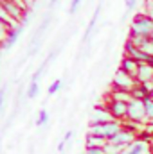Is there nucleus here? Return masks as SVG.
Here are the masks:
<instances>
[{
    "label": "nucleus",
    "instance_id": "obj_10",
    "mask_svg": "<svg viewBox=\"0 0 153 154\" xmlns=\"http://www.w3.org/2000/svg\"><path fill=\"white\" fill-rule=\"evenodd\" d=\"M24 23H18V25H15V27H11V31L7 32V36L4 39V43H2V48L4 50H7V48H11V47H15L16 45V41L20 39V34L24 32Z\"/></svg>",
    "mask_w": 153,
    "mask_h": 154
},
{
    "label": "nucleus",
    "instance_id": "obj_29",
    "mask_svg": "<svg viewBox=\"0 0 153 154\" xmlns=\"http://www.w3.org/2000/svg\"><path fill=\"white\" fill-rule=\"evenodd\" d=\"M58 2H61V0H50V2H49V4H50V7H52V5H56V4H58Z\"/></svg>",
    "mask_w": 153,
    "mask_h": 154
},
{
    "label": "nucleus",
    "instance_id": "obj_30",
    "mask_svg": "<svg viewBox=\"0 0 153 154\" xmlns=\"http://www.w3.org/2000/svg\"><path fill=\"white\" fill-rule=\"evenodd\" d=\"M148 65H150V66H153V56H150V59H148Z\"/></svg>",
    "mask_w": 153,
    "mask_h": 154
},
{
    "label": "nucleus",
    "instance_id": "obj_25",
    "mask_svg": "<svg viewBox=\"0 0 153 154\" xmlns=\"http://www.w3.org/2000/svg\"><path fill=\"white\" fill-rule=\"evenodd\" d=\"M81 4H83V0H72V2H70V7H69V13H70V14H76L77 9L81 7Z\"/></svg>",
    "mask_w": 153,
    "mask_h": 154
},
{
    "label": "nucleus",
    "instance_id": "obj_17",
    "mask_svg": "<svg viewBox=\"0 0 153 154\" xmlns=\"http://www.w3.org/2000/svg\"><path fill=\"white\" fill-rule=\"evenodd\" d=\"M11 27H15V23H13V22L0 18V48H2V43H4L5 36H7V32L11 31Z\"/></svg>",
    "mask_w": 153,
    "mask_h": 154
},
{
    "label": "nucleus",
    "instance_id": "obj_9",
    "mask_svg": "<svg viewBox=\"0 0 153 154\" xmlns=\"http://www.w3.org/2000/svg\"><path fill=\"white\" fill-rule=\"evenodd\" d=\"M124 56H128V57H132V59H135V61H139V63H148V59H150V56H148L142 48L135 47V45L130 43V41H126V45H124Z\"/></svg>",
    "mask_w": 153,
    "mask_h": 154
},
{
    "label": "nucleus",
    "instance_id": "obj_27",
    "mask_svg": "<svg viewBox=\"0 0 153 154\" xmlns=\"http://www.w3.org/2000/svg\"><path fill=\"white\" fill-rule=\"evenodd\" d=\"M5 91H7V88H5V86H2V88H0V113H2L4 104H5Z\"/></svg>",
    "mask_w": 153,
    "mask_h": 154
},
{
    "label": "nucleus",
    "instance_id": "obj_5",
    "mask_svg": "<svg viewBox=\"0 0 153 154\" xmlns=\"http://www.w3.org/2000/svg\"><path fill=\"white\" fill-rule=\"evenodd\" d=\"M135 140H137V133L122 125V129H121L117 134H114L108 142H110V143H115V145H121V147H128V145H130L132 142H135Z\"/></svg>",
    "mask_w": 153,
    "mask_h": 154
},
{
    "label": "nucleus",
    "instance_id": "obj_20",
    "mask_svg": "<svg viewBox=\"0 0 153 154\" xmlns=\"http://www.w3.org/2000/svg\"><path fill=\"white\" fill-rule=\"evenodd\" d=\"M144 108H146V116H148V124H153V99H151V97L144 99Z\"/></svg>",
    "mask_w": 153,
    "mask_h": 154
},
{
    "label": "nucleus",
    "instance_id": "obj_15",
    "mask_svg": "<svg viewBox=\"0 0 153 154\" xmlns=\"http://www.w3.org/2000/svg\"><path fill=\"white\" fill-rule=\"evenodd\" d=\"M108 143V140L106 138H101V136H97V134H86V147H105Z\"/></svg>",
    "mask_w": 153,
    "mask_h": 154
},
{
    "label": "nucleus",
    "instance_id": "obj_16",
    "mask_svg": "<svg viewBox=\"0 0 153 154\" xmlns=\"http://www.w3.org/2000/svg\"><path fill=\"white\" fill-rule=\"evenodd\" d=\"M108 99L122 100V102H130V100H132V93L126 91V90H117V88H114V90L110 91V97H108Z\"/></svg>",
    "mask_w": 153,
    "mask_h": 154
},
{
    "label": "nucleus",
    "instance_id": "obj_12",
    "mask_svg": "<svg viewBox=\"0 0 153 154\" xmlns=\"http://www.w3.org/2000/svg\"><path fill=\"white\" fill-rule=\"evenodd\" d=\"M103 4H99L97 7H96V11H94V14H92V18H90V23H88V27H86V31H85V36H83V41L86 43L90 36H92V32H94V29H96V25H97V20H99V14H101V7Z\"/></svg>",
    "mask_w": 153,
    "mask_h": 154
},
{
    "label": "nucleus",
    "instance_id": "obj_22",
    "mask_svg": "<svg viewBox=\"0 0 153 154\" xmlns=\"http://www.w3.org/2000/svg\"><path fill=\"white\" fill-rule=\"evenodd\" d=\"M141 13H144L148 18L153 20V0H144V7H142Z\"/></svg>",
    "mask_w": 153,
    "mask_h": 154
},
{
    "label": "nucleus",
    "instance_id": "obj_7",
    "mask_svg": "<svg viewBox=\"0 0 153 154\" xmlns=\"http://www.w3.org/2000/svg\"><path fill=\"white\" fill-rule=\"evenodd\" d=\"M106 108L110 109V113H112V116H114L115 120H122V118H126V116H128V102L108 99Z\"/></svg>",
    "mask_w": 153,
    "mask_h": 154
},
{
    "label": "nucleus",
    "instance_id": "obj_19",
    "mask_svg": "<svg viewBox=\"0 0 153 154\" xmlns=\"http://www.w3.org/2000/svg\"><path fill=\"white\" fill-rule=\"evenodd\" d=\"M49 111L47 109H40L38 111V116H36V125L38 127H43V125H47V122H49Z\"/></svg>",
    "mask_w": 153,
    "mask_h": 154
},
{
    "label": "nucleus",
    "instance_id": "obj_28",
    "mask_svg": "<svg viewBox=\"0 0 153 154\" xmlns=\"http://www.w3.org/2000/svg\"><path fill=\"white\" fill-rule=\"evenodd\" d=\"M0 18H4V20H9V22H13V20H11V18L7 16V13L4 11V5H2V0H0ZM13 23H15V22H13Z\"/></svg>",
    "mask_w": 153,
    "mask_h": 154
},
{
    "label": "nucleus",
    "instance_id": "obj_23",
    "mask_svg": "<svg viewBox=\"0 0 153 154\" xmlns=\"http://www.w3.org/2000/svg\"><path fill=\"white\" fill-rule=\"evenodd\" d=\"M72 134H74L72 131H67V134L63 136V140H61V142L58 143V151H60V152H63V149H65V145H67V143L70 142V138H72Z\"/></svg>",
    "mask_w": 153,
    "mask_h": 154
},
{
    "label": "nucleus",
    "instance_id": "obj_18",
    "mask_svg": "<svg viewBox=\"0 0 153 154\" xmlns=\"http://www.w3.org/2000/svg\"><path fill=\"white\" fill-rule=\"evenodd\" d=\"M38 93H40V82L31 81V82H29V86H27V91H25L27 99H34V97H38Z\"/></svg>",
    "mask_w": 153,
    "mask_h": 154
},
{
    "label": "nucleus",
    "instance_id": "obj_2",
    "mask_svg": "<svg viewBox=\"0 0 153 154\" xmlns=\"http://www.w3.org/2000/svg\"><path fill=\"white\" fill-rule=\"evenodd\" d=\"M122 129V122L121 120H112V122H103V124H90L88 125V133L90 134H97L101 138L110 140L114 134H117Z\"/></svg>",
    "mask_w": 153,
    "mask_h": 154
},
{
    "label": "nucleus",
    "instance_id": "obj_1",
    "mask_svg": "<svg viewBox=\"0 0 153 154\" xmlns=\"http://www.w3.org/2000/svg\"><path fill=\"white\" fill-rule=\"evenodd\" d=\"M130 36L151 38V36H153V20H151V18H148L144 13H137V14L132 18Z\"/></svg>",
    "mask_w": 153,
    "mask_h": 154
},
{
    "label": "nucleus",
    "instance_id": "obj_31",
    "mask_svg": "<svg viewBox=\"0 0 153 154\" xmlns=\"http://www.w3.org/2000/svg\"><path fill=\"white\" fill-rule=\"evenodd\" d=\"M150 97H151V99H153V88H151V91H150Z\"/></svg>",
    "mask_w": 153,
    "mask_h": 154
},
{
    "label": "nucleus",
    "instance_id": "obj_13",
    "mask_svg": "<svg viewBox=\"0 0 153 154\" xmlns=\"http://www.w3.org/2000/svg\"><path fill=\"white\" fill-rule=\"evenodd\" d=\"M137 82H153V66H150L148 63H141Z\"/></svg>",
    "mask_w": 153,
    "mask_h": 154
},
{
    "label": "nucleus",
    "instance_id": "obj_4",
    "mask_svg": "<svg viewBox=\"0 0 153 154\" xmlns=\"http://www.w3.org/2000/svg\"><path fill=\"white\" fill-rule=\"evenodd\" d=\"M112 84H114V88H117V90H126V91H132L139 82H137V79L132 75H128L126 72H122L121 68L115 72L114 75V81H112Z\"/></svg>",
    "mask_w": 153,
    "mask_h": 154
},
{
    "label": "nucleus",
    "instance_id": "obj_11",
    "mask_svg": "<svg viewBox=\"0 0 153 154\" xmlns=\"http://www.w3.org/2000/svg\"><path fill=\"white\" fill-rule=\"evenodd\" d=\"M122 72H126L128 75L135 77L137 79V74H139V68H141V63L139 61H135V59H132V57H128V56H124L122 59H121V66H119Z\"/></svg>",
    "mask_w": 153,
    "mask_h": 154
},
{
    "label": "nucleus",
    "instance_id": "obj_21",
    "mask_svg": "<svg viewBox=\"0 0 153 154\" xmlns=\"http://www.w3.org/2000/svg\"><path fill=\"white\" fill-rule=\"evenodd\" d=\"M61 86H63V81H61V79H56V81L50 82V86L47 88V93H49V95H54V93H58V91L61 90Z\"/></svg>",
    "mask_w": 153,
    "mask_h": 154
},
{
    "label": "nucleus",
    "instance_id": "obj_14",
    "mask_svg": "<svg viewBox=\"0 0 153 154\" xmlns=\"http://www.w3.org/2000/svg\"><path fill=\"white\" fill-rule=\"evenodd\" d=\"M130 93H132V99L144 100V99H148V97H150V88H148L146 84H141V82H139V84L130 91Z\"/></svg>",
    "mask_w": 153,
    "mask_h": 154
},
{
    "label": "nucleus",
    "instance_id": "obj_8",
    "mask_svg": "<svg viewBox=\"0 0 153 154\" xmlns=\"http://www.w3.org/2000/svg\"><path fill=\"white\" fill-rule=\"evenodd\" d=\"M115 120L110 109L106 106H96L92 109V115H90V124H103V122H112Z\"/></svg>",
    "mask_w": 153,
    "mask_h": 154
},
{
    "label": "nucleus",
    "instance_id": "obj_6",
    "mask_svg": "<svg viewBox=\"0 0 153 154\" xmlns=\"http://www.w3.org/2000/svg\"><path fill=\"white\" fill-rule=\"evenodd\" d=\"M121 154H151V145H150L148 138H137Z\"/></svg>",
    "mask_w": 153,
    "mask_h": 154
},
{
    "label": "nucleus",
    "instance_id": "obj_3",
    "mask_svg": "<svg viewBox=\"0 0 153 154\" xmlns=\"http://www.w3.org/2000/svg\"><path fill=\"white\" fill-rule=\"evenodd\" d=\"M130 122H137V124H148V116H146V108H144V100H137L132 99L128 102V116Z\"/></svg>",
    "mask_w": 153,
    "mask_h": 154
},
{
    "label": "nucleus",
    "instance_id": "obj_24",
    "mask_svg": "<svg viewBox=\"0 0 153 154\" xmlns=\"http://www.w3.org/2000/svg\"><path fill=\"white\" fill-rule=\"evenodd\" d=\"M85 154H106L105 147H85Z\"/></svg>",
    "mask_w": 153,
    "mask_h": 154
},
{
    "label": "nucleus",
    "instance_id": "obj_26",
    "mask_svg": "<svg viewBox=\"0 0 153 154\" xmlns=\"http://www.w3.org/2000/svg\"><path fill=\"white\" fill-rule=\"evenodd\" d=\"M137 4H139V0H124V5H126V14H128L130 11H133V9L137 7Z\"/></svg>",
    "mask_w": 153,
    "mask_h": 154
}]
</instances>
